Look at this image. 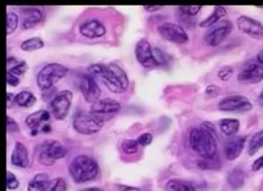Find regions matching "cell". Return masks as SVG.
I'll use <instances>...</instances> for the list:
<instances>
[{
  "label": "cell",
  "mask_w": 263,
  "mask_h": 191,
  "mask_svg": "<svg viewBox=\"0 0 263 191\" xmlns=\"http://www.w3.org/2000/svg\"><path fill=\"white\" fill-rule=\"evenodd\" d=\"M190 146L205 159L215 158L218 146L212 133L205 128H193L189 135Z\"/></svg>",
  "instance_id": "6da1fadb"
},
{
  "label": "cell",
  "mask_w": 263,
  "mask_h": 191,
  "mask_svg": "<svg viewBox=\"0 0 263 191\" xmlns=\"http://www.w3.org/2000/svg\"><path fill=\"white\" fill-rule=\"evenodd\" d=\"M68 171L77 183H85L96 178L99 174V166L92 158L79 155L73 159Z\"/></svg>",
  "instance_id": "7a4b0ae2"
},
{
  "label": "cell",
  "mask_w": 263,
  "mask_h": 191,
  "mask_svg": "<svg viewBox=\"0 0 263 191\" xmlns=\"http://www.w3.org/2000/svg\"><path fill=\"white\" fill-rule=\"evenodd\" d=\"M99 77L101 78L106 88L114 93L125 92L129 84L125 71L116 64L105 65Z\"/></svg>",
  "instance_id": "3957f363"
},
{
  "label": "cell",
  "mask_w": 263,
  "mask_h": 191,
  "mask_svg": "<svg viewBox=\"0 0 263 191\" xmlns=\"http://www.w3.org/2000/svg\"><path fill=\"white\" fill-rule=\"evenodd\" d=\"M68 67L59 63L47 64L39 71L36 83L39 89L42 91L52 89L55 83H58L60 80L66 77L68 73Z\"/></svg>",
  "instance_id": "277c9868"
},
{
  "label": "cell",
  "mask_w": 263,
  "mask_h": 191,
  "mask_svg": "<svg viewBox=\"0 0 263 191\" xmlns=\"http://www.w3.org/2000/svg\"><path fill=\"white\" fill-rule=\"evenodd\" d=\"M104 121L87 111H78L73 118L74 130L82 135H93L100 132Z\"/></svg>",
  "instance_id": "5b68a950"
},
{
  "label": "cell",
  "mask_w": 263,
  "mask_h": 191,
  "mask_svg": "<svg viewBox=\"0 0 263 191\" xmlns=\"http://www.w3.org/2000/svg\"><path fill=\"white\" fill-rule=\"evenodd\" d=\"M232 29L233 25L230 21H221L206 31L204 35V40L209 46L217 47L228 37L232 31Z\"/></svg>",
  "instance_id": "8992f818"
},
{
  "label": "cell",
  "mask_w": 263,
  "mask_h": 191,
  "mask_svg": "<svg viewBox=\"0 0 263 191\" xmlns=\"http://www.w3.org/2000/svg\"><path fill=\"white\" fill-rule=\"evenodd\" d=\"M73 100V93L70 90H62L55 96L51 101V110L55 119L63 121L70 111Z\"/></svg>",
  "instance_id": "52a82bcc"
},
{
  "label": "cell",
  "mask_w": 263,
  "mask_h": 191,
  "mask_svg": "<svg viewBox=\"0 0 263 191\" xmlns=\"http://www.w3.org/2000/svg\"><path fill=\"white\" fill-rule=\"evenodd\" d=\"M158 32L166 41L177 45H183L189 40V35L183 27L176 23H163L158 27Z\"/></svg>",
  "instance_id": "ba28073f"
},
{
  "label": "cell",
  "mask_w": 263,
  "mask_h": 191,
  "mask_svg": "<svg viewBox=\"0 0 263 191\" xmlns=\"http://www.w3.org/2000/svg\"><path fill=\"white\" fill-rule=\"evenodd\" d=\"M218 109L226 112H247L253 109V104L244 96H230L221 99Z\"/></svg>",
  "instance_id": "9c48e42d"
},
{
  "label": "cell",
  "mask_w": 263,
  "mask_h": 191,
  "mask_svg": "<svg viewBox=\"0 0 263 191\" xmlns=\"http://www.w3.org/2000/svg\"><path fill=\"white\" fill-rule=\"evenodd\" d=\"M120 110V103L112 99H100L90 107V112L103 121L112 118V116L118 113Z\"/></svg>",
  "instance_id": "30bf717a"
},
{
  "label": "cell",
  "mask_w": 263,
  "mask_h": 191,
  "mask_svg": "<svg viewBox=\"0 0 263 191\" xmlns=\"http://www.w3.org/2000/svg\"><path fill=\"white\" fill-rule=\"evenodd\" d=\"M79 83L81 92L87 103L93 105L94 103L100 100L101 89L92 75L84 74L81 77Z\"/></svg>",
  "instance_id": "8fae6325"
},
{
  "label": "cell",
  "mask_w": 263,
  "mask_h": 191,
  "mask_svg": "<svg viewBox=\"0 0 263 191\" xmlns=\"http://www.w3.org/2000/svg\"><path fill=\"white\" fill-rule=\"evenodd\" d=\"M237 25L240 31L252 39L263 40V25L254 18L247 15L240 16L237 20Z\"/></svg>",
  "instance_id": "7c38bea8"
},
{
  "label": "cell",
  "mask_w": 263,
  "mask_h": 191,
  "mask_svg": "<svg viewBox=\"0 0 263 191\" xmlns=\"http://www.w3.org/2000/svg\"><path fill=\"white\" fill-rule=\"evenodd\" d=\"M135 54L138 62L145 68L157 66L154 61V49L147 40L141 39L138 42L136 45Z\"/></svg>",
  "instance_id": "4fadbf2b"
},
{
  "label": "cell",
  "mask_w": 263,
  "mask_h": 191,
  "mask_svg": "<svg viewBox=\"0 0 263 191\" xmlns=\"http://www.w3.org/2000/svg\"><path fill=\"white\" fill-rule=\"evenodd\" d=\"M238 82L244 84H256L263 80V67L258 64H252L238 73Z\"/></svg>",
  "instance_id": "5bb4252c"
},
{
  "label": "cell",
  "mask_w": 263,
  "mask_h": 191,
  "mask_svg": "<svg viewBox=\"0 0 263 191\" xmlns=\"http://www.w3.org/2000/svg\"><path fill=\"white\" fill-rule=\"evenodd\" d=\"M246 138L243 137H232L224 144L225 156L230 161H233L240 156L244 150Z\"/></svg>",
  "instance_id": "9a60e30c"
},
{
  "label": "cell",
  "mask_w": 263,
  "mask_h": 191,
  "mask_svg": "<svg viewBox=\"0 0 263 191\" xmlns=\"http://www.w3.org/2000/svg\"><path fill=\"white\" fill-rule=\"evenodd\" d=\"M80 33L87 39H93L101 37L106 34V28L97 20H90L80 25Z\"/></svg>",
  "instance_id": "2e32d148"
},
{
  "label": "cell",
  "mask_w": 263,
  "mask_h": 191,
  "mask_svg": "<svg viewBox=\"0 0 263 191\" xmlns=\"http://www.w3.org/2000/svg\"><path fill=\"white\" fill-rule=\"evenodd\" d=\"M11 163L13 166L26 168L29 166V151L23 143L16 142L11 155Z\"/></svg>",
  "instance_id": "e0dca14e"
},
{
  "label": "cell",
  "mask_w": 263,
  "mask_h": 191,
  "mask_svg": "<svg viewBox=\"0 0 263 191\" xmlns=\"http://www.w3.org/2000/svg\"><path fill=\"white\" fill-rule=\"evenodd\" d=\"M41 150L54 161L57 159H63L68 152L67 148L59 141H51L44 143L41 147Z\"/></svg>",
  "instance_id": "ac0fdd59"
},
{
  "label": "cell",
  "mask_w": 263,
  "mask_h": 191,
  "mask_svg": "<svg viewBox=\"0 0 263 191\" xmlns=\"http://www.w3.org/2000/svg\"><path fill=\"white\" fill-rule=\"evenodd\" d=\"M50 113L45 110H40L29 114L26 119V124L31 129V135L36 136L39 133V127L43 122L48 121L50 120Z\"/></svg>",
  "instance_id": "d6986e66"
},
{
  "label": "cell",
  "mask_w": 263,
  "mask_h": 191,
  "mask_svg": "<svg viewBox=\"0 0 263 191\" xmlns=\"http://www.w3.org/2000/svg\"><path fill=\"white\" fill-rule=\"evenodd\" d=\"M23 15L24 18L23 28L24 29H31L40 23L43 18L42 12L36 8H26L23 10Z\"/></svg>",
  "instance_id": "ffe728a7"
},
{
  "label": "cell",
  "mask_w": 263,
  "mask_h": 191,
  "mask_svg": "<svg viewBox=\"0 0 263 191\" xmlns=\"http://www.w3.org/2000/svg\"><path fill=\"white\" fill-rule=\"evenodd\" d=\"M226 15H227V11H226L224 7H221V6H216L214 8L213 13L208 18L203 20L202 22L199 23V26L202 27V28H211L215 24L220 23L221 18H223Z\"/></svg>",
  "instance_id": "44dd1931"
},
{
  "label": "cell",
  "mask_w": 263,
  "mask_h": 191,
  "mask_svg": "<svg viewBox=\"0 0 263 191\" xmlns=\"http://www.w3.org/2000/svg\"><path fill=\"white\" fill-rule=\"evenodd\" d=\"M50 186L49 176L46 174H39L29 182L28 191H47Z\"/></svg>",
  "instance_id": "7402d4cb"
},
{
  "label": "cell",
  "mask_w": 263,
  "mask_h": 191,
  "mask_svg": "<svg viewBox=\"0 0 263 191\" xmlns=\"http://www.w3.org/2000/svg\"><path fill=\"white\" fill-rule=\"evenodd\" d=\"M240 122L237 119H222L220 121L221 130L227 137H234L238 133Z\"/></svg>",
  "instance_id": "603a6c76"
},
{
  "label": "cell",
  "mask_w": 263,
  "mask_h": 191,
  "mask_svg": "<svg viewBox=\"0 0 263 191\" xmlns=\"http://www.w3.org/2000/svg\"><path fill=\"white\" fill-rule=\"evenodd\" d=\"M167 191H196L195 187L192 182L173 179L167 182L166 185Z\"/></svg>",
  "instance_id": "cb8c5ba5"
},
{
  "label": "cell",
  "mask_w": 263,
  "mask_h": 191,
  "mask_svg": "<svg viewBox=\"0 0 263 191\" xmlns=\"http://www.w3.org/2000/svg\"><path fill=\"white\" fill-rule=\"evenodd\" d=\"M15 102L21 107L29 108L35 105L36 102V98L33 95L32 93L23 90L15 96Z\"/></svg>",
  "instance_id": "d4e9b609"
},
{
  "label": "cell",
  "mask_w": 263,
  "mask_h": 191,
  "mask_svg": "<svg viewBox=\"0 0 263 191\" xmlns=\"http://www.w3.org/2000/svg\"><path fill=\"white\" fill-rule=\"evenodd\" d=\"M227 182L231 188H240L245 183V173L241 169H234L228 175Z\"/></svg>",
  "instance_id": "484cf974"
},
{
  "label": "cell",
  "mask_w": 263,
  "mask_h": 191,
  "mask_svg": "<svg viewBox=\"0 0 263 191\" xmlns=\"http://www.w3.org/2000/svg\"><path fill=\"white\" fill-rule=\"evenodd\" d=\"M263 147V130L259 131L252 137L248 145V154L254 156Z\"/></svg>",
  "instance_id": "4316f807"
},
{
  "label": "cell",
  "mask_w": 263,
  "mask_h": 191,
  "mask_svg": "<svg viewBox=\"0 0 263 191\" xmlns=\"http://www.w3.org/2000/svg\"><path fill=\"white\" fill-rule=\"evenodd\" d=\"M45 46V43L42 39L37 36L32 37V39H28L22 43L21 49L24 51H33L36 50H40Z\"/></svg>",
  "instance_id": "83f0119b"
},
{
  "label": "cell",
  "mask_w": 263,
  "mask_h": 191,
  "mask_svg": "<svg viewBox=\"0 0 263 191\" xmlns=\"http://www.w3.org/2000/svg\"><path fill=\"white\" fill-rule=\"evenodd\" d=\"M138 141L132 140V139H126L122 143V150L123 152L127 154V155H133L135 153L138 152Z\"/></svg>",
  "instance_id": "f1b7e54d"
},
{
  "label": "cell",
  "mask_w": 263,
  "mask_h": 191,
  "mask_svg": "<svg viewBox=\"0 0 263 191\" xmlns=\"http://www.w3.org/2000/svg\"><path fill=\"white\" fill-rule=\"evenodd\" d=\"M19 23V18L16 13H7V35L13 34L15 31Z\"/></svg>",
  "instance_id": "f546056e"
},
{
  "label": "cell",
  "mask_w": 263,
  "mask_h": 191,
  "mask_svg": "<svg viewBox=\"0 0 263 191\" xmlns=\"http://www.w3.org/2000/svg\"><path fill=\"white\" fill-rule=\"evenodd\" d=\"M178 8H179L180 13L183 15L193 17L199 13L202 7L201 6H181Z\"/></svg>",
  "instance_id": "4dcf8cb0"
},
{
  "label": "cell",
  "mask_w": 263,
  "mask_h": 191,
  "mask_svg": "<svg viewBox=\"0 0 263 191\" xmlns=\"http://www.w3.org/2000/svg\"><path fill=\"white\" fill-rule=\"evenodd\" d=\"M233 73H234L233 67L226 66L219 70L217 75H218L219 79L222 82H227L229 80H231V77H233Z\"/></svg>",
  "instance_id": "1f68e13d"
},
{
  "label": "cell",
  "mask_w": 263,
  "mask_h": 191,
  "mask_svg": "<svg viewBox=\"0 0 263 191\" xmlns=\"http://www.w3.org/2000/svg\"><path fill=\"white\" fill-rule=\"evenodd\" d=\"M28 65L26 63L25 61H21L19 64H17L15 67L11 68L10 70L7 72L13 73L14 75L19 77L20 75H23V73H25L28 70Z\"/></svg>",
  "instance_id": "d6a6232c"
},
{
  "label": "cell",
  "mask_w": 263,
  "mask_h": 191,
  "mask_svg": "<svg viewBox=\"0 0 263 191\" xmlns=\"http://www.w3.org/2000/svg\"><path fill=\"white\" fill-rule=\"evenodd\" d=\"M154 58L155 63H156L157 66L165 65V64L167 63V56L159 48H154Z\"/></svg>",
  "instance_id": "836d02e7"
},
{
  "label": "cell",
  "mask_w": 263,
  "mask_h": 191,
  "mask_svg": "<svg viewBox=\"0 0 263 191\" xmlns=\"http://www.w3.org/2000/svg\"><path fill=\"white\" fill-rule=\"evenodd\" d=\"M20 182L17 180L16 176L13 173L7 171V187L8 189L13 190L19 187Z\"/></svg>",
  "instance_id": "e575fe53"
},
{
  "label": "cell",
  "mask_w": 263,
  "mask_h": 191,
  "mask_svg": "<svg viewBox=\"0 0 263 191\" xmlns=\"http://www.w3.org/2000/svg\"><path fill=\"white\" fill-rule=\"evenodd\" d=\"M221 89L220 87L217 85H209L206 87L205 89V96L209 99H214V98H217L220 94H221Z\"/></svg>",
  "instance_id": "d590c367"
},
{
  "label": "cell",
  "mask_w": 263,
  "mask_h": 191,
  "mask_svg": "<svg viewBox=\"0 0 263 191\" xmlns=\"http://www.w3.org/2000/svg\"><path fill=\"white\" fill-rule=\"evenodd\" d=\"M153 139H154L153 135L150 134V133H144V134L140 135L138 137L137 141H138V144L140 146L144 147L151 144Z\"/></svg>",
  "instance_id": "8d00e7d4"
},
{
  "label": "cell",
  "mask_w": 263,
  "mask_h": 191,
  "mask_svg": "<svg viewBox=\"0 0 263 191\" xmlns=\"http://www.w3.org/2000/svg\"><path fill=\"white\" fill-rule=\"evenodd\" d=\"M20 127L14 119L10 117L9 115L7 116V132L8 133H17L19 132Z\"/></svg>",
  "instance_id": "74e56055"
},
{
  "label": "cell",
  "mask_w": 263,
  "mask_h": 191,
  "mask_svg": "<svg viewBox=\"0 0 263 191\" xmlns=\"http://www.w3.org/2000/svg\"><path fill=\"white\" fill-rule=\"evenodd\" d=\"M50 191H67V183L63 178L56 180L54 185L52 186Z\"/></svg>",
  "instance_id": "f35d334b"
},
{
  "label": "cell",
  "mask_w": 263,
  "mask_h": 191,
  "mask_svg": "<svg viewBox=\"0 0 263 191\" xmlns=\"http://www.w3.org/2000/svg\"><path fill=\"white\" fill-rule=\"evenodd\" d=\"M7 84L10 85V86L16 87L19 85V77H16V75H14V74H13L12 73H10V72H7Z\"/></svg>",
  "instance_id": "ab89813d"
},
{
  "label": "cell",
  "mask_w": 263,
  "mask_h": 191,
  "mask_svg": "<svg viewBox=\"0 0 263 191\" xmlns=\"http://www.w3.org/2000/svg\"><path fill=\"white\" fill-rule=\"evenodd\" d=\"M263 168V155L261 157H260L259 159H257L255 161H254V164L252 165V170L254 171V172H258V171H260V169Z\"/></svg>",
  "instance_id": "60d3db41"
},
{
  "label": "cell",
  "mask_w": 263,
  "mask_h": 191,
  "mask_svg": "<svg viewBox=\"0 0 263 191\" xmlns=\"http://www.w3.org/2000/svg\"><path fill=\"white\" fill-rule=\"evenodd\" d=\"M14 103H16L15 102V97H14V96H13V94H12V93H7V109L12 108V107H13V105H14Z\"/></svg>",
  "instance_id": "b9f144b4"
},
{
  "label": "cell",
  "mask_w": 263,
  "mask_h": 191,
  "mask_svg": "<svg viewBox=\"0 0 263 191\" xmlns=\"http://www.w3.org/2000/svg\"><path fill=\"white\" fill-rule=\"evenodd\" d=\"M161 8H162L161 6H145V7H144V9L145 10V11H147V12H150V13L159 11V10L161 9Z\"/></svg>",
  "instance_id": "7bdbcfd3"
},
{
  "label": "cell",
  "mask_w": 263,
  "mask_h": 191,
  "mask_svg": "<svg viewBox=\"0 0 263 191\" xmlns=\"http://www.w3.org/2000/svg\"><path fill=\"white\" fill-rule=\"evenodd\" d=\"M120 188L122 191H141L139 188L128 187V186H120Z\"/></svg>",
  "instance_id": "ee69618b"
},
{
  "label": "cell",
  "mask_w": 263,
  "mask_h": 191,
  "mask_svg": "<svg viewBox=\"0 0 263 191\" xmlns=\"http://www.w3.org/2000/svg\"><path fill=\"white\" fill-rule=\"evenodd\" d=\"M256 59L258 62H259V63H260L263 67V50L259 51V53L257 54Z\"/></svg>",
  "instance_id": "f6af8a7d"
},
{
  "label": "cell",
  "mask_w": 263,
  "mask_h": 191,
  "mask_svg": "<svg viewBox=\"0 0 263 191\" xmlns=\"http://www.w3.org/2000/svg\"><path fill=\"white\" fill-rule=\"evenodd\" d=\"M42 131L44 133H49L51 131V126L49 124L44 125L42 127Z\"/></svg>",
  "instance_id": "bcb514c9"
},
{
  "label": "cell",
  "mask_w": 263,
  "mask_h": 191,
  "mask_svg": "<svg viewBox=\"0 0 263 191\" xmlns=\"http://www.w3.org/2000/svg\"><path fill=\"white\" fill-rule=\"evenodd\" d=\"M257 101H258V104H259L261 107H263V91L260 93V95L258 97Z\"/></svg>",
  "instance_id": "7dc6e473"
},
{
  "label": "cell",
  "mask_w": 263,
  "mask_h": 191,
  "mask_svg": "<svg viewBox=\"0 0 263 191\" xmlns=\"http://www.w3.org/2000/svg\"><path fill=\"white\" fill-rule=\"evenodd\" d=\"M84 191H103L102 189H100V188H88V189H86V190Z\"/></svg>",
  "instance_id": "c3c4849f"
}]
</instances>
